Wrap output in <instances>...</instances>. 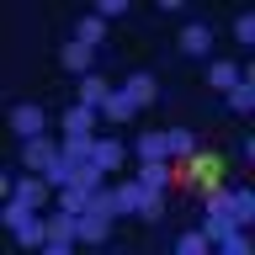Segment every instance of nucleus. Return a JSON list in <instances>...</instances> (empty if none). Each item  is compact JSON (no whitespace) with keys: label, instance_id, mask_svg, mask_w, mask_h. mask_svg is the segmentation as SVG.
<instances>
[{"label":"nucleus","instance_id":"obj_20","mask_svg":"<svg viewBox=\"0 0 255 255\" xmlns=\"http://www.w3.org/2000/svg\"><path fill=\"white\" fill-rule=\"evenodd\" d=\"M91 53L96 48H85V43H64V64H69L75 75H91Z\"/></svg>","mask_w":255,"mask_h":255},{"label":"nucleus","instance_id":"obj_21","mask_svg":"<svg viewBox=\"0 0 255 255\" xmlns=\"http://www.w3.org/2000/svg\"><path fill=\"white\" fill-rule=\"evenodd\" d=\"M101 32H107V21H101V16H80V27H75V43L96 48V43H101Z\"/></svg>","mask_w":255,"mask_h":255},{"label":"nucleus","instance_id":"obj_27","mask_svg":"<svg viewBox=\"0 0 255 255\" xmlns=\"http://www.w3.org/2000/svg\"><path fill=\"white\" fill-rule=\"evenodd\" d=\"M59 207H64V213H85V186H64L59 191Z\"/></svg>","mask_w":255,"mask_h":255},{"label":"nucleus","instance_id":"obj_9","mask_svg":"<svg viewBox=\"0 0 255 255\" xmlns=\"http://www.w3.org/2000/svg\"><path fill=\"white\" fill-rule=\"evenodd\" d=\"M107 96H112V85L96 75V69H91V75H80V107H96V112H101V107H107Z\"/></svg>","mask_w":255,"mask_h":255},{"label":"nucleus","instance_id":"obj_5","mask_svg":"<svg viewBox=\"0 0 255 255\" xmlns=\"http://www.w3.org/2000/svg\"><path fill=\"white\" fill-rule=\"evenodd\" d=\"M117 91H128V101H133V107H149V101L159 96V80L149 75V69H138V75H128Z\"/></svg>","mask_w":255,"mask_h":255},{"label":"nucleus","instance_id":"obj_2","mask_svg":"<svg viewBox=\"0 0 255 255\" xmlns=\"http://www.w3.org/2000/svg\"><path fill=\"white\" fill-rule=\"evenodd\" d=\"M181 175H191V181H202V186H218V170H223V154H191L175 165Z\"/></svg>","mask_w":255,"mask_h":255},{"label":"nucleus","instance_id":"obj_1","mask_svg":"<svg viewBox=\"0 0 255 255\" xmlns=\"http://www.w3.org/2000/svg\"><path fill=\"white\" fill-rule=\"evenodd\" d=\"M117 197V213H138V218H159V191H149L138 175H128L123 186H112Z\"/></svg>","mask_w":255,"mask_h":255},{"label":"nucleus","instance_id":"obj_15","mask_svg":"<svg viewBox=\"0 0 255 255\" xmlns=\"http://www.w3.org/2000/svg\"><path fill=\"white\" fill-rule=\"evenodd\" d=\"M138 159H170V138H165V128H154V133H143V138H138Z\"/></svg>","mask_w":255,"mask_h":255},{"label":"nucleus","instance_id":"obj_7","mask_svg":"<svg viewBox=\"0 0 255 255\" xmlns=\"http://www.w3.org/2000/svg\"><path fill=\"white\" fill-rule=\"evenodd\" d=\"M170 175H175V159H138V181L149 191H165V186H170Z\"/></svg>","mask_w":255,"mask_h":255},{"label":"nucleus","instance_id":"obj_26","mask_svg":"<svg viewBox=\"0 0 255 255\" xmlns=\"http://www.w3.org/2000/svg\"><path fill=\"white\" fill-rule=\"evenodd\" d=\"M207 245H213V239H207L202 229H197V234H181V239H175V250H181V255H202Z\"/></svg>","mask_w":255,"mask_h":255},{"label":"nucleus","instance_id":"obj_8","mask_svg":"<svg viewBox=\"0 0 255 255\" xmlns=\"http://www.w3.org/2000/svg\"><path fill=\"white\" fill-rule=\"evenodd\" d=\"M43 229H48V245H69V239H75V229H80V213H48L43 218Z\"/></svg>","mask_w":255,"mask_h":255},{"label":"nucleus","instance_id":"obj_4","mask_svg":"<svg viewBox=\"0 0 255 255\" xmlns=\"http://www.w3.org/2000/svg\"><path fill=\"white\" fill-rule=\"evenodd\" d=\"M64 154V143H53V138H27V149H21V159H27V170H37L43 175L53 159Z\"/></svg>","mask_w":255,"mask_h":255},{"label":"nucleus","instance_id":"obj_6","mask_svg":"<svg viewBox=\"0 0 255 255\" xmlns=\"http://www.w3.org/2000/svg\"><path fill=\"white\" fill-rule=\"evenodd\" d=\"M64 138H96V107H69L64 112Z\"/></svg>","mask_w":255,"mask_h":255},{"label":"nucleus","instance_id":"obj_3","mask_svg":"<svg viewBox=\"0 0 255 255\" xmlns=\"http://www.w3.org/2000/svg\"><path fill=\"white\" fill-rule=\"evenodd\" d=\"M11 128L21 133V138H43L48 112H43V107H32V101H21V107H11Z\"/></svg>","mask_w":255,"mask_h":255},{"label":"nucleus","instance_id":"obj_11","mask_svg":"<svg viewBox=\"0 0 255 255\" xmlns=\"http://www.w3.org/2000/svg\"><path fill=\"white\" fill-rule=\"evenodd\" d=\"M85 159H96L101 170H117V165H123V143H117V138H96Z\"/></svg>","mask_w":255,"mask_h":255},{"label":"nucleus","instance_id":"obj_23","mask_svg":"<svg viewBox=\"0 0 255 255\" xmlns=\"http://www.w3.org/2000/svg\"><path fill=\"white\" fill-rule=\"evenodd\" d=\"M101 175H107V170H101V165H96V159H75V186L96 191V186H101Z\"/></svg>","mask_w":255,"mask_h":255},{"label":"nucleus","instance_id":"obj_16","mask_svg":"<svg viewBox=\"0 0 255 255\" xmlns=\"http://www.w3.org/2000/svg\"><path fill=\"white\" fill-rule=\"evenodd\" d=\"M207 85H213V91H229V85H239V64L213 59V69H207Z\"/></svg>","mask_w":255,"mask_h":255},{"label":"nucleus","instance_id":"obj_10","mask_svg":"<svg viewBox=\"0 0 255 255\" xmlns=\"http://www.w3.org/2000/svg\"><path fill=\"white\" fill-rule=\"evenodd\" d=\"M0 218L11 223L16 234H21V229H32V223H37V207H32L27 197H5V213H0Z\"/></svg>","mask_w":255,"mask_h":255},{"label":"nucleus","instance_id":"obj_13","mask_svg":"<svg viewBox=\"0 0 255 255\" xmlns=\"http://www.w3.org/2000/svg\"><path fill=\"white\" fill-rule=\"evenodd\" d=\"M43 181H48V186H53V191L75 186V159H69V154H59V159H53V165H48V170H43Z\"/></svg>","mask_w":255,"mask_h":255},{"label":"nucleus","instance_id":"obj_29","mask_svg":"<svg viewBox=\"0 0 255 255\" xmlns=\"http://www.w3.org/2000/svg\"><path fill=\"white\" fill-rule=\"evenodd\" d=\"M128 11V0H101V21H107V16H123Z\"/></svg>","mask_w":255,"mask_h":255},{"label":"nucleus","instance_id":"obj_22","mask_svg":"<svg viewBox=\"0 0 255 255\" xmlns=\"http://www.w3.org/2000/svg\"><path fill=\"white\" fill-rule=\"evenodd\" d=\"M229 107H234V112H250L255 107V80L239 75V85H229Z\"/></svg>","mask_w":255,"mask_h":255},{"label":"nucleus","instance_id":"obj_24","mask_svg":"<svg viewBox=\"0 0 255 255\" xmlns=\"http://www.w3.org/2000/svg\"><path fill=\"white\" fill-rule=\"evenodd\" d=\"M101 112H107L112 123H128V117H133V112H138V107L128 101V91H112V96H107V107H101Z\"/></svg>","mask_w":255,"mask_h":255},{"label":"nucleus","instance_id":"obj_18","mask_svg":"<svg viewBox=\"0 0 255 255\" xmlns=\"http://www.w3.org/2000/svg\"><path fill=\"white\" fill-rule=\"evenodd\" d=\"M85 213H96V218H112V213H117V197H112L107 186L85 191Z\"/></svg>","mask_w":255,"mask_h":255},{"label":"nucleus","instance_id":"obj_12","mask_svg":"<svg viewBox=\"0 0 255 255\" xmlns=\"http://www.w3.org/2000/svg\"><path fill=\"white\" fill-rule=\"evenodd\" d=\"M207 48H213V32H207L202 21H191V27H181V53H197V59H202Z\"/></svg>","mask_w":255,"mask_h":255},{"label":"nucleus","instance_id":"obj_14","mask_svg":"<svg viewBox=\"0 0 255 255\" xmlns=\"http://www.w3.org/2000/svg\"><path fill=\"white\" fill-rule=\"evenodd\" d=\"M48 191H53V186H48L43 175H27V181H16V186H11V197H27L32 207H43V202H48Z\"/></svg>","mask_w":255,"mask_h":255},{"label":"nucleus","instance_id":"obj_17","mask_svg":"<svg viewBox=\"0 0 255 255\" xmlns=\"http://www.w3.org/2000/svg\"><path fill=\"white\" fill-rule=\"evenodd\" d=\"M165 138H170V159H175V165L197 154V138H191L186 128H165Z\"/></svg>","mask_w":255,"mask_h":255},{"label":"nucleus","instance_id":"obj_25","mask_svg":"<svg viewBox=\"0 0 255 255\" xmlns=\"http://www.w3.org/2000/svg\"><path fill=\"white\" fill-rule=\"evenodd\" d=\"M229 218H234V229H245V223L255 218V197L250 191H234V213H229Z\"/></svg>","mask_w":255,"mask_h":255},{"label":"nucleus","instance_id":"obj_19","mask_svg":"<svg viewBox=\"0 0 255 255\" xmlns=\"http://www.w3.org/2000/svg\"><path fill=\"white\" fill-rule=\"evenodd\" d=\"M75 239H85V245H101V239H107V218H96V213H80Z\"/></svg>","mask_w":255,"mask_h":255},{"label":"nucleus","instance_id":"obj_28","mask_svg":"<svg viewBox=\"0 0 255 255\" xmlns=\"http://www.w3.org/2000/svg\"><path fill=\"white\" fill-rule=\"evenodd\" d=\"M234 32H239V43H245V48H255V21H250V16H239Z\"/></svg>","mask_w":255,"mask_h":255}]
</instances>
